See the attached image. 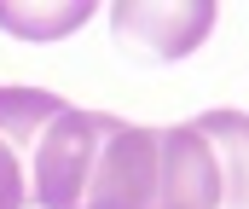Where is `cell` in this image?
<instances>
[{"label":"cell","instance_id":"277c9868","mask_svg":"<svg viewBox=\"0 0 249 209\" xmlns=\"http://www.w3.org/2000/svg\"><path fill=\"white\" fill-rule=\"evenodd\" d=\"M93 6L87 0H70V6H0V23L18 29V35H70Z\"/></svg>","mask_w":249,"mask_h":209},{"label":"cell","instance_id":"3957f363","mask_svg":"<svg viewBox=\"0 0 249 209\" xmlns=\"http://www.w3.org/2000/svg\"><path fill=\"white\" fill-rule=\"evenodd\" d=\"M197 134L214 151V209H249V111H203Z\"/></svg>","mask_w":249,"mask_h":209},{"label":"cell","instance_id":"7a4b0ae2","mask_svg":"<svg viewBox=\"0 0 249 209\" xmlns=\"http://www.w3.org/2000/svg\"><path fill=\"white\" fill-rule=\"evenodd\" d=\"M214 0H191V6H110V29L127 53H139L145 64H174L214 29Z\"/></svg>","mask_w":249,"mask_h":209},{"label":"cell","instance_id":"6da1fadb","mask_svg":"<svg viewBox=\"0 0 249 209\" xmlns=\"http://www.w3.org/2000/svg\"><path fill=\"white\" fill-rule=\"evenodd\" d=\"M214 151L197 122L139 128L105 111L81 209H214Z\"/></svg>","mask_w":249,"mask_h":209}]
</instances>
